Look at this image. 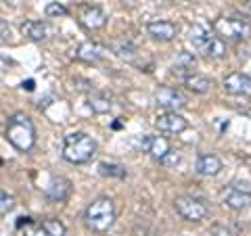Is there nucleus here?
I'll list each match as a JSON object with an SVG mask.
<instances>
[{
  "mask_svg": "<svg viewBox=\"0 0 251 236\" xmlns=\"http://www.w3.org/2000/svg\"><path fill=\"white\" fill-rule=\"evenodd\" d=\"M6 140L21 153H27L36 144V128L25 113H15L6 123Z\"/></svg>",
  "mask_w": 251,
  "mask_h": 236,
  "instance_id": "f257e3e1",
  "label": "nucleus"
},
{
  "mask_svg": "<svg viewBox=\"0 0 251 236\" xmlns=\"http://www.w3.org/2000/svg\"><path fill=\"white\" fill-rule=\"evenodd\" d=\"M97 153V140L86 132H72L63 138V157L69 163H86Z\"/></svg>",
  "mask_w": 251,
  "mask_h": 236,
  "instance_id": "f03ea898",
  "label": "nucleus"
},
{
  "mask_svg": "<svg viewBox=\"0 0 251 236\" xmlns=\"http://www.w3.org/2000/svg\"><path fill=\"white\" fill-rule=\"evenodd\" d=\"M86 224L92 228L94 232H107L115 222V207L109 196H100V199L92 201L88 209H86Z\"/></svg>",
  "mask_w": 251,
  "mask_h": 236,
  "instance_id": "7ed1b4c3",
  "label": "nucleus"
},
{
  "mask_svg": "<svg viewBox=\"0 0 251 236\" xmlns=\"http://www.w3.org/2000/svg\"><path fill=\"white\" fill-rule=\"evenodd\" d=\"M188 40H191L193 48L201 52L203 57L220 59L226 54V44L211 34L205 25H193L191 31H188Z\"/></svg>",
  "mask_w": 251,
  "mask_h": 236,
  "instance_id": "20e7f679",
  "label": "nucleus"
},
{
  "mask_svg": "<svg viewBox=\"0 0 251 236\" xmlns=\"http://www.w3.org/2000/svg\"><path fill=\"white\" fill-rule=\"evenodd\" d=\"M174 207L178 211V215L186 219V222H201L209 215V205L199 196H188V194H182V196H176L174 201Z\"/></svg>",
  "mask_w": 251,
  "mask_h": 236,
  "instance_id": "39448f33",
  "label": "nucleus"
},
{
  "mask_svg": "<svg viewBox=\"0 0 251 236\" xmlns=\"http://www.w3.org/2000/svg\"><path fill=\"white\" fill-rule=\"evenodd\" d=\"M220 201L228 209L241 211L251 205V184L249 182H232L220 192Z\"/></svg>",
  "mask_w": 251,
  "mask_h": 236,
  "instance_id": "423d86ee",
  "label": "nucleus"
},
{
  "mask_svg": "<svg viewBox=\"0 0 251 236\" xmlns=\"http://www.w3.org/2000/svg\"><path fill=\"white\" fill-rule=\"evenodd\" d=\"M214 29L220 36H226L230 40H241V38L251 36V25L245 19H239V17H220L214 23Z\"/></svg>",
  "mask_w": 251,
  "mask_h": 236,
  "instance_id": "0eeeda50",
  "label": "nucleus"
},
{
  "mask_svg": "<svg viewBox=\"0 0 251 236\" xmlns=\"http://www.w3.org/2000/svg\"><path fill=\"white\" fill-rule=\"evenodd\" d=\"M155 103L159 107H163L166 111H176L178 113L180 109H184L188 105V98L178 88L161 86V88H157V92H155Z\"/></svg>",
  "mask_w": 251,
  "mask_h": 236,
  "instance_id": "6e6552de",
  "label": "nucleus"
},
{
  "mask_svg": "<svg viewBox=\"0 0 251 236\" xmlns=\"http://www.w3.org/2000/svg\"><path fill=\"white\" fill-rule=\"evenodd\" d=\"M224 90L232 94V96H251V77L247 73L232 71L224 77Z\"/></svg>",
  "mask_w": 251,
  "mask_h": 236,
  "instance_id": "1a4fd4ad",
  "label": "nucleus"
},
{
  "mask_svg": "<svg viewBox=\"0 0 251 236\" xmlns=\"http://www.w3.org/2000/svg\"><path fill=\"white\" fill-rule=\"evenodd\" d=\"M155 125L159 128V132L180 134V132H184V130L188 128V121H186L180 113H176V111H166V113H161V115L155 119Z\"/></svg>",
  "mask_w": 251,
  "mask_h": 236,
  "instance_id": "9d476101",
  "label": "nucleus"
},
{
  "mask_svg": "<svg viewBox=\"0 0 251 236\" xmlns=\"http://www.w3.org/2000/svg\"><path fill=\"white\" fill-rule=\"evenodd\" d=\"M138 146L143 148V151H147L153 159H159V161L172 151L170 140L163 138V136H143L140 138V142H138Z\"/></svg>",
  "mask_w": 251,
  "mask_h": 236,
  "instance_id": "9b49d317",
  "label": "nucleus"
},
{
  "mask_svg": "<svg viewBox=\"0 0 251 236\" xmlns=\"http://www.w3.org/2000/svg\"><path fill=\"white\" fill-rule=\"evenodd\" d=\"M46 199L54 201V203H61V201H67L69 194H72V182L67 178H61V176H54L50 178V184L46 186Z\"/></svg>",
  "mask_w": 251,
  "mask_h": 236,
  "instance_id": "f8f14e48",
  "label": "nucleus"
},
{
  "mask_svg": "<svg viewBox=\"0 0 251 236\" xmlns=\"http://www.w3.org/2000/svg\"><path fill=\"white\" fill-rule=\"evenodd\" d=\"M149 36H153L155 40H161V42H170L178 36V25L172 21H151L147 25Z\"/></svg>",
  "mask_w": 251,
  "mask_h": 236,
  "instance_id": "ddd939ff",
  "label": "nucleus"
},
{
  "mask_svg": "<svg viewBox=\"0 0 251 236\" xmlns=\"http://www.w3.org/2000/svg\"><path fill=\"white\" fill-rule=\"evenodd\" d=\"M80 21L88 29H100L107 25V15L99 6H82L80 9Z\"/></svg>",
  "mask_w": 251,
  "mask_h": 236,
  "instance_id": "4468645a",
  "label": "nucleus"
},
{
  "mask_svg": "<svg viewBox=\"0 0 251 236\" xmlns=\"http://www.w3.org/2000/svg\"><path fill=\"white\" fill-rule=\"evenodd\" d=\"M195 167H197V174L211 178V176H218L224 165H222V159H220L218 155H201Z\"/></svg>",
  "mask_w": 251,
  "mask_h": 236,
  "instance_id": "2eb2a0df",
  "label": "nucleus"
},
{
  "mask_svg": "<svg viewBox=\"0 0 251 236\" xmlns=\"http://www.w3.org/2000/svg\"><path fill=\"white\" fill-rule=\"evenodd\" d=\"M21 34L34 42H42L49 38V25L44 21H25L21 23Z\"/></svg>",
  "mask_w": 251,
  "mask_h": 236,
  "instance_id": "dca6fc26",
  "label": "nucleus"
},
{
  "mask_svg": "<svg viewBox=\"0 0 251 236\" xmlns=\"http://www.w3.org/2000/svg\"><path fill=\"white\" fill-rule=\"evenodd\" d=\"M75 57L84 63H99L103 57V46H99L97 42H82L75 50Z\"/></svg>",
  "mask_w": 251,
  "mask_h": 236,
  "instance_id": "f3484780",
  "label": "nucleus"
},
{
  "mask_svg": "<svg viewBox=\"0 0 251 236\" xmlns=\"http://www.w3.org/2000/svg\"><path fill=\"white\" fill-rule=\"evenodd\" d=\"M184 84H186L188 90H193V92H197V94H205L211 88V80H209V77H205V75H201V73L186 75Z\"/></svg>",
  "mask_w": 251,
  "mask_h": 236,
  "instance_id": "a211bd4d",
  "label": "nucleus"
},
{
  "mask_svg": "<svg viewBox=\"0 0 251 236\" xmlns=\"http://www.w3.org/2000/svg\"><path fill=\"white\" fill-rule=\"evenodd\" d=\"M111 50L124 61H134V57H136V46L132 44L130 40H126V38L124 40H113L111 42Z\"/></svg>",
  "mask_w": 251,
  "mask_h": 236,
  "instance_id": "6ab92c4d",
  "label": "nucleus"
},
{
  "mask_svg": "<svg viewBox=\"0 0 251 236\" xmlns=\"http://www.w3.org/2000/svg\"><path fill=\"white\" fill-rule=\"evenodd\" d=\"M88 107L92 109L94 113H99V115H103V113H109L111 111V98L105 96V94H90L88 96Z\"/></svg>",
  "mask_w": 251,
  "mask_h": 236,
  "instance_id": "aec40b11",
  "label": "nucleus"
},
{
  "mask_svg": "<svg viewBox=\"0 0 251 236\" xmlns=\"http://www.w3.org/2000/svg\"><path fill=\"white\" fill-rule=\"evenodd\" d=\"M99 171L100 176H107V178H126V174H128L122 163H113V161H100Z\"/></svg>",
  "mask_w": 251,
  "mask_h": 236,
  "instance_id": "412c9836",
  "label": "nucleus"
},
{
  "mask_svg": "<svg viewBox=\"0 0 251 236\" xmlns=\"http://www.w3.org/2000/svg\"><path fill=\"white\" fill-rule=\"evenodd\" d=\"M195 65H197V59L193 57V52H186V50L178 52V57H176V61H174V67L186 69V71H193Z\"/></svg>",
  "mask_w": 251,
  "mask_h": 236,
  "instance_id": "4be33fe9",
  "label": "nucleus"
},
{
  "mask_svg": "<svg viewBox=\"0 0 251 236\" xmlns=\"http://www.w3.org/2000/svg\"><path fill=\"white\" fill-rule=\"evenodd\" d=\"M42 226L46 228V232H49L50 236H65V232H67L65 224H61L59 219H54V217L44 219V222H42Z\"/></svg>",
  "mask_w": 251,
  "mask_h": 236,
  "instance_id": "5701e85b",
  "label": "nucleus"
},
{
  "mask_svg": "<svg viewBox=\"0 0 251 236\" xmlns=\"http://www.w3.org/2000/svg\"><path fill=\"white\" fill-rule=\"evenodd\" d=\"M44 13H46V17H65L69 11H67V6L61 4V2H49Z\"/></svg>",
  "mask_w": 251,
  "mask_h": 236,
  "instance_id": "b1692460",
  "label": "nucleus"
},
{
  "mask_svg": "<svg viewBox=\"0 0 251 236\" xmlns=\"http://www.w3.org/2000/svg\"><path fill=\"white\" fill-rule=\"evenodd\" d=\"M23 236H50L46 232V228L42 224H36V222H27L25 228H23Z\"/></svg>",
  "mask_w": 251,
  "mask_h": 236,
  "instance_id": "393cba45",
  "label": "nucleus"
},
{
  "mask_svg": "<svg viewBox=\"0 0 251 236\" xmlns=\"http://www.w3.org/2000/svg\"><path fill=\"white\" fill-rule=\"evenodd\" d=\"M15 207V199L13 194L0 190V213H9V211Z\"/></svg>",
  "mask_w": 251,
  "mask_h": 236,
  "instance_id": "a878e982",
  "label": "nucleus"
},
{
  "mask_svg": "<svg viewBox=\"0 0 251 236\" xmlns=\"http://www.w3.org/2000/svg\"><path fill=\"white\" fill-rule=\"evenodd\" d=\"M207 236H237L232 232V228L228 226H224V224H214L207 230Z\"/></svg>",
  "mask_w": 251,
  "mask_h": 236,
  "instance_id": "bb28decb",
  "label": "nucleus"
},
{
  "mask_svg": "<svg viewBox=\"0 0 251 236\" xmlns=\"http://www.w3.org/2000/svg\"><path fill=\"white\" fill-rule=\"evenodd\" d=\"M11 36H13V31L9 27V23H4L2 19H0V44L11 42Z\"/></svg>",
  "mask_w": 251,
  "mask_h": 236,
  "instance_id": "cd10ccee",
  "label": "nucleus"
},
{
  "mask_svg": "<svg viewBox=\"0 0 251 236\" xmlns=\"http://www.w3.org/2000/svg\"><path fill=\"white\" fill-rule=\"evenodd\" d=\"M161 163H163V165H170V167H172V165H178V163H180V153L170 151V153L161 159Z\"/></svg>",
  "mask_w": 251,
  "mask_h": 236,
  "instance_id": "c85d7f7f",
  "label": "nucleus"
},
{
  "mask_svg": "<svg viewBox=\"0 0 251 236\" xmlns=\"http://www.w3.org/2000/svg\"><path fill=\"white\" fill-rule=\"evenodd\" d=\"M15 65V61L9 59V57H4V54H0V73H4V71H9V69Z\"/></svg>",
  "mask_w": 251,
  "mask_h": 236,
  "instance_id": "c756f323",
  "label": "nucleus"
},
{
  "mask_svg": "<svg viewBox=\"0 0 251 236\" xmlns=\"http://www.w3.org/2000/svg\"><path fill=\"white\" fill-rule=\"evenodd\" d=\"M21 88H23V90H27V92H31V90L36 88V82H34V80H27V82H23V84H21Z\"/></svg>",
  "mask_w": 251,
  "mask_h": 236,
  "instance_id": "7c9ffc66",
  "label": "nucleus"
},
{
  "mask_svg": "<svg viewBox=\"0 0 251 236\" xmlns=\"http://www.w3.org/2000/svg\"><path fill=\"white\" fill-rule=\"evenodd\" d=\"M0 2H6V4H13V6H19L21 0H0Z\"/></svg>",
  "mask_w": 251,
  "mask_h": 236,
  "instance_id": "2f4dec72",
  "label": "nucleus"
},
{
  "mask_svg": "<svg viewBox=\"0 0 251 236\" xmlns=\"http://www.w3.org/2000/svg\"><path fill=\"white\" fill-rule=\"evenodd\" d=\"M241 111L245 113V115H249V117H251V109H241Z\"/></svg>",
  "mask_w": 251,
  "mask_h": 236,
  "instance_id": "473e14b6",
  "label": "nucleus"
}]
</instances>
